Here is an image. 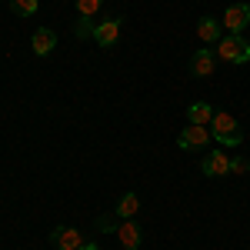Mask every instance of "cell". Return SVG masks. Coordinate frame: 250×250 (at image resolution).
<instances>
[{
  "mask_svg": "<svg viewBox=\"0 0 250 250\" xmlns=\"http://www.w3.org/2000/svg\"><path fill=\"white\" fill-rule=\"evenodd\" d=\"M210 137H217L224 147H237L240 140H244V134H240V124L233 120L230 114H213V120H210Z\"/></svg>",
  "mask_w": 250,
  "mask_h": 250,
  "instance_id": "6da1fadb",
  "label": "cell"
},
{
  "mask_svg": "<svg viewBox=\"0 0 250 250\" xmlns=\"http://www.w3.org/2000/svg\"><path fill=\"white\" fill-rule=\"evenodd\" d=\"M220 60H227V63H247L250 60V43L240 34H230V37H220L217 43V50H213Z\"/></svg>",
  "mask_w": 250,
  "mask_h": 250,
  "instance_id": "7a4b0ae2",
  "label": "cell"
},
{
  "mask_svg": "<svg viewBox=\"0 0 250 250\" xmlns=\"http://www.w3.org/2000/svg\"><path fill=\"white\" fill-rule=\"evenodd\" d=\"M224 27H227L230 34H244L250 27V3H233V7H227Z\"/></svg>",
  "mask_w": 250,
  "mask_h": 250,
  "instance_id": "3957f363",
  "label": "cell"
},
{
  "mask_svg": "<svg viewBox=\"0 0 250 250\" xmlns=\"http://www.w3.org/2000/svg\"><path fill=\"white\" fill-rule=\"evenodd\" d=\"M207 140H210V130H207V127H197V124L184 127L180 137H177V144H180L184 150H200V147H207Z\"/></svg>",
  "mask_w": 250,
  "mask_h": 250,
  "instance_id": "277c9868",
  "label": "cell"
},
{
  "mask_svg": "<svg viewBox=\"0 0 250 250\" xmlns=\"http://www.w3.org/2000/svg\"><path fill=\"white\" fill-rule=\"evenodd\" d=\"M213 67H217V54H213L210 47H200L190 57V74L193 77H210Z\"/></svg>",
  "mask_w": 250,
  "mask_h": 250,
  "instance_id": "5b68a950",
  "label": "cell"
},
{
  "mask_svg": "<svg viewBox=\"0 0 250 250\" xmlns=\"http://www.w3.org/2000/svg\"><path fill=\"white\" fill-rule=\"evenodd\" d=\"M50 240H54V247L57 250H80L87 240H83V233L74 230V227H57V230L50 233Z\"/></svg>",
  "mask_w": 250,
  "mask_h": 250,
  "instance_id": "8992f818",
  "label": "cell"
},
{
  "mask_svg": "<svg viewBox=\"0 0 250 250\" xmlns=\"http://www.w3.org/2000/svg\"><path fill=\"white\" fill-rule=\"evenodd\" d=\"M117 240L124 244V250H137V247H140V240H144L140 224H137V220H124V224L117 227Z\"/></svg>",
  "mask_w": 250,
  "mask_h": 250,
  "instance_id": "52a82bcc",
  "label": "cell"
},
{
  "mask_svg": "<svg viewBox=\"0 0 250 250\" xmlns=\"http://www.w3.org/2000/svg\"><path fill=\"white\" fill-rule=\"evenodd\" d=\"M117 37H120V20L117 17H110V20H104V23L94 27V40L100 43V47H114Z\"/></svg>",
  "mask_w": 250,
  "mask_h": 250,
  "instance_id": "ba28073f",
  "label": "cell"
},
{
  "mask_svg": "<svg viewBox=\"0 0 250 250\" xmlns=\"http://www.w3.org/2000/svg\"><path fill=\"white\" fill-rule=\"evenodd\" d=\"M200 170L207 173V177H224V173H230V157L224 154V150L207 154V157H204V164H200Z\"/></svg>",
  "mask_w": 250,
  "mask_h": 250,
  "instance_id": "9c48e42d",
  "label": "cell"
},
{
  "mask_svg": "<svg viewBox=\"0 0 250 250\" xmlns=\"http://www.w3.org/2000/svg\"><path fill=\"white\" fill-rule=\"evenodd\" d=\"M197 37L204 40V43H220V37H224L220 20L217 17H200L197 20Z\"/></svg>",
  "mask_w": 250,
  "mask_h": 250,
  "instance_id": "30bf717a",
  "label": "cell"
},
{
  "mask_svg": "<svg viewBox=\"0 0 250 250\" xmlns=\"http://www.w3.org/2000/svg\"><path fill=\"white\" fill-rule=\"evenodd\" d=\"M30 43H34V54H37V57H47V54L57 47V34H54L50 27H40L37 34L30 37Z\"/></svg>",
  "mask_w": 250,
  "mask_h": 250,
  "instance_id": "8fae6325",
  "label": "cell"
},
{
  "mask_svg": "<svg viewBox=\"0 0 250 250\" xmlns=\"http://www.w3.org/2000/svg\"><path fill=\"white\" fill-rule=\"evenodd\" d=\"M213 114H217V110H213L210 104H204V100H197V104H190V107H187V120H190V124H197V127H207V124L213 120Z\"/></svg>",
  "mask_w": 250,
  "mask_h": 250,
  "instance_id": "7c38bea8",
  "label": "cell"
},
{
  "mask_svg": "<svg viewBox=\"0 0 250 250\" xmlns=\"http://www.w3.org/2000/svg\"><path fill=\"white\" fill-rule=\"evenodd\" d=\"M137 210H140V197H137V193H124V197H120V204H117V217L134 220Z\"/></svg>",
  "mask_w": 250,
  "mask_h": 250,
  "instance_id": "4fadbf2b",
  "label": "cell"
},
{
  "mask_svg": "<svg viewBox=\"0 0 250 250\" xmlns=\"http://www.w3.org/2000/svg\"><path fill=\"white\" fill-rule=\"evenodd\" d=\"M10 7H14V14H20V17H34L40 0H10Z\"/></svg>",
  "mask_w": 250,
  "mask_h": 250,
  "instance_id": "5bb4252c",
  "label": "cell"
},
{
  "mask_svg": "<svg viewBox=\"0 0 250 250\" xmlns=\"http://www.w3.org/2000/svg\"><path fill=\"white\" fill-rule=\"evenodd\" d=\"M100 3H104V0H77L80 17H94L97 10H100Z\"/></svg>",
  "mask_w": 250,
  "mask_h": 250,
  "instance_id": "9a60e30c",
  "label": "cell"
},
{
  "mask_svg": "<svg viewBox=\"0 0 250 250\" xmlns=\"http://www.w3.org/2000/svg\"><path fill=\"white\" fill-rule=\"evenodd\" d=\"M250 164L244 160V157H230V173H247Z\"/></svg>",
  "mask_w": 250,
  "mask_h": 250,
  "instance_id": "2e32d148",
  "label": "cell"
},
{
  "mask_svg": "<svg viewBox=\"0 0 250 250\" xmlns=\"http://www.w3.org/2000/svg\"><path fill=\"white\" fill-rule=\"evenodd\" d=\"M80 250H100V247H97V244H83Z\"/></svg>",
  "mask_w": 250,
  "mask_h": 250,
  "instance_id": "e0dca14e",
  "label": "cell"
}]
</instances>
